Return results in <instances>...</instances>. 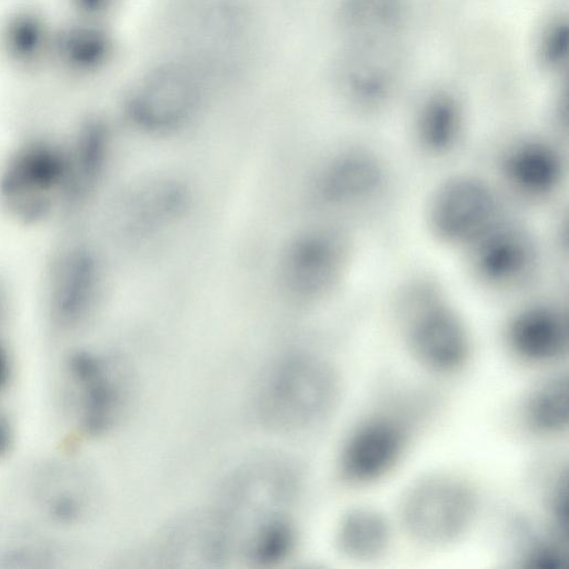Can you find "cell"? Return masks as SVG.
Segmentation results:
<instances>
[{
  "mask_svg": "<svg viewBox=\"0 0 569 569\" xmlns=\"http://www.w3.org/2000/svg\"><path fill=\"white\" fill-rule=\"evenodd\" d=\"M70 382L81 425L89 432L108 428L119 410L121 391L108 365L90 355H81L69 366Z\"/></svg>",
  "mask_w": 569,
  "mask_h": 569,
  "instance_id": "2e32d148",
  "label": "cell"
},
{
  "mask_svg": "<svg viewBox=\"0 0 569 569\" xmlns=\"http://www.w3.org/2000/svg\"><path fill=\"white\" fill-rule=\"evenodd\" d=\"M521 418L532 435L553 438L563 435L569 426V379L556 373L536 385L527 395Z\"/></svg>",
  "mask_w": 569,
  "mask_h": 569,
  "instance_id": "d6986e66",
  "label": "cell"
},
{
  "mask_svg": "<svg viewBox=\"0 0 569 569\" xmlns=\"http://www.w3.org/2000/svg\"><path fill=\"white\" fill-rule=\"evenodd\" d=\"M547 508L551 520L552 532L568 543L569 517H568V473L558 472L549 488Z\"/></svg>",
  "mask_w": 569,
  "mask_h": 569,
  "instance_id": "44dd1931",
  "label": "cell"
},
{
  "mask_svg": "<svg viewBox=\"0 0 569 569\" xmlns=\"http://www.w3.org/2000/svg\"><path fill=\"white\" fill-rule=\"evenodd\" d=\"M114 53L108 22L66 16L56 23L49 76L67 84L88 82L108 69Z\"/></svg>",
  "mask_w": 569,
  "mask_h": 569,
  "instance_id": "8fae6325",
  "label": "cell"
},
{
  "mask_svg": "<svg viewBox=\"0 0 569 569\" xmlns=\"http://www.w3.org/2000/svg\"><path fill=\"white\" fill-rule=\"evenodd\" d=\"M392 542L387 516L370 506H356L340 518L336 529L339 552L355 561H372L385 556Z\"/></svg>",
  "mask_w": 569,
  "mask_h": 569,
  "instance_id": "ac0fdd59",
  "label": "cell"
},
{
  "mask_svg": "<svg viewBox=\"0 0 569 569\" xmlns=\"http://www.w3.org/2000/svg\"><path fill=\"white\" fill-rule=\"evenodd\" d=\"M478 508V493L469 480L449 471H436L407 487L398 517L412 542L426 549H443L470 530Z\"/></svg>",
  "mask_w": 569,
  "mask_h": 569,
  "instance_id": "7a4b0ae2",
  "label": "cell"
},
{
  "mask_svg": "<svg viewBox=\"0 0 569 569\" xmlns=\"http://www.w3.org/2000/svg\"><path fill=\"white\" fill-rule=\"evenodd\" d=\"M11 441V427L8 419L0 412V459L8 452Z\"/></svg>",
  "mask_w": 569,
  "mask_h": 569,
  "instance_id": "603a6c76",
  "label": "cell"
},
{
  "mask_svg": "<svg viewBox=\"0 0 569 569\" xmlns=\"http://www.w3.org/2000/svg\"><path fill=\"white\" fill-rule=\"evenodd\" d=\"M408 13V0H341L338 16L349 43L396 42Z\"/></svg>",
  "mask_w": 569,
  "mask_h": 569,
  "instance_id": "e0dca14e",
  "label": "cell"
},
{
  "mask_svg": "<svg viewBox=\"0 0 569 569\" xmlns=\"http://www.w3.org/2000/svg\"><path fill=\"white\" fill-rule=\"evenodd\" d=\"M465 134V109L455 93L436 90L419 102L412 120V140L422 156L446 159L461 147Z\"/></svg>",
  "mask_w": 569,
  "mask_h": 569,
  "instance_id": "9a60e30c",
  "label": "cell"
},
{
  "mask_svg": "<svg viewBox=\"0 0 569 569\" xmlns=\"http://www.w3.org/2000/svg\"><path fill=\"white\" fill-rule=\"evenodd\" d=\"M57 19L43 4L24 0L0 14V62L13 76L36 80L49 76Z\"/></svg>",
  "mask_w": 569,
  "mask_h": 569,
  "instance_id": "9c48e42d",
  "label": "cell"
},
{
  "mask_svg": "<svg viewBox=\"0 0 569 569\" xmlns=\"http://www.w3.org/2000/svg\"><path fill=\"white\" fill-rule=\"evenodd\" d=\"M67 16L108 22L118 0H63Z\"/></svg>",
  "mask_w": 569,
  "mask_h": 569,
  "instance_id": "7402d4cb",
  "label": "cell"
},
{
  "mask_svg": "<svg viewBox=\"0 0 569 569\" xmlns=\"http://www.w3.org/2000/svg\"><path fill=\"white\" fill-rule=\"evenodd\" d=\"M505 218L498 190L471 173H456L440 181L428 197L425 213L431 237L463 252Z\"/></svg>",
  "mask_w": 569,
  "mask_h": 569,
  "instance_id": "5b68a950",
  "label": "cell"
},
{
  "mask_svg": "<svg viewBox=\"0 0 569 569\" xmlns=\"http://www.w3.org/2000/svg\"><path fill=\"white\" fill-rule=\"evenodd\" d=\"M400 79L397 42H352L342 58L338 83L346 101L362 112L387 107Z\"/></svg>",
  "mask_w": 569,
  "mask_h": 569,
  "instance_id": "30bf717a",
  "label": "cell"
},
{
  "mask_svg": "<svg viewBox=\"0 0 569 569\" xmlns=\"http://www.w3.org/2000/svg\"><path fill=\"white\" fill-rule=\"evenodd\" d=\"M353 257L350 233L335 223L308 227L295 236L280 260V284L300 303H317L337 291Z\"/></svg>",
  "mask_w": 569,
  "mask_h": 569,
  "instance_id": "277c9868",
  "label": "cell"
},
{
  "mask_svg": "<svg viewBox=\"0 0 569 569\" xmlns=\"http://www.w3.org/2000/svg\"><path fill=\"white\" fill-rule=\"evenodd\" d=\"M399 311L407 347L425 368L441 375L470 360L472 338L460 311L432 281L419 280L401 293Z\"/></svg>",
  "mask_w": 569,
  "mask_h": 569,
  "instance_id": "6da1fadb",
  "label": "cell"
},
{
  "mask_svg": "<svg viewBox=\"0 0 569 569\" xmlns=\"http://www.w3.org/2000/svg\"><path fill=\"white\" fill-rule=\"evenodd\" d=\"M503 333L509 350L529 363H550L568 351V316L553 302L533 301L519 307L508 318Z\"/></svg>",
  "mask_w": 569,
  "mask_h": 569,
  "instance_id": "5bb4252c",
  "label": "cell"
},
{
  "mask_svg": "<svg viewBox=\"0 0 569 569\" xmlns=\"http://www.w3.org/2000/svg\"><path fill=\"white\" fill-rule=\"evenodd\" d=\"M465 253L471 277L482 287L498 291L523 287L539 264V249L533 236L507 217Z\"/></svg>",
  "mask_w": 569,
  "mask_h": 569,
  "instance_id": "ba28073f",
  "label": "cell"
},
{
  "mask_svg": "<svg viewBox=\"0 0 569 569\" xmlns=\"http://www.w3.org/2000/svg\"><path fill=\"white\" fill-rule=\"evenodd\" d=\"M390 186V166L378 150L348 144L320 163L311 182V198L329 211L357 212L376 207Z\"/></svg>",
  "mask_w": 569,
  "mask_h": 569,
  "instance_id": "52a82bcc",
  "label": "cell"
},
{
  "mask_svg": "<svg viewBox=\"0 0 569 569\" xmlns=\"http://www.w3.org/2000/svg\"><path fill=\"white\" fill-rule=\"evenodd\" d=\"M408 443L405 426L389 416L360 422L347 437L340 453L342 477L353 485L385 478L399 463Z\"/></svg>",
  "mask_w": 569,
  "mask_h": 569,
  "instance_id": "4fadbf2b",
  "label": "cell"
},
{
  "mask_svg": "<svg viewBox=\"0 0 569 569\" xmlns=\"http://www.w3.org/2000/svg\"><path fill=\"white\" fill-rule=\"evenodd\" d=\"M498 170L516 197L542 202L552 199L566 180L567 164L560 148L548 138L523 136L502 150Z\"/></svg>",
  "mask_w": 569,
  "mask_h": 569,
  "instance_id": "7c38bea8",
  "label": "cell"
},
{
  "mask_svg": "<svg viewBox=\"0 0 569 569\" xmlns=\"http://www.w3.org/2000/svg\"><path fill=\"white\" fill-rule=\"evenodd\" d=\"M197 70L182 62L163 63L129 91L124 111L129 121L149 136H169L184 129L202 102Z\"/></svg>",
  "mask_w": 569,
  "mask_h": 569,
  "instance_id": "8992f818",
  "label": "cell"
},
{
  "mask_svg": "<svg viewBox=\"0 0 569 569\" xmlns=\"http://www.w3.org/2000/svg\"><path fill=\"white\" fill-rule=\"evenodd\" d=\"M569 26L563 17H555L542 28L536 46L537 60L551 72H561L569 57Z\"/></svg>",
  "mask_w": 569,
  "mask_h": 569,
  "instance_id": "ffe728a7",
  "label": "cell"
},
{
  "mask_svg": "<svg viewBox=\"0 0 569 569\" xmlns=\"http://www.w3.org/2000/svg\"><path fill=\"white\" fill-rule=\"evenodd\" d=\"M10 373V360L7 350L0 341V389L7 383Z\"/></svg>",
  "mask_w": 569,
  "mask_h": 569,
  "instance_id": "cb8c5ba5",
  "label": "cell"
},
{
  "mask_svg": "<svg viewBox=\"0 0 569 569\" xmlns=\"http://www.w3.org/2000/svg\"><path fill=\"white\" fill-rule=\"evenodd\" d=\"M340 382L327 361L293 355L278 362L259 393V411L269 425L297 429L328 418L339 400Z\"/></svg>",
  "mask_w": 569,
  "mask_h": 569,
  "instance_id": "3957f363",
  "label": "cell"
}]
</instances>
